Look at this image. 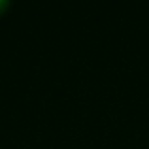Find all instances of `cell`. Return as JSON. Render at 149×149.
Returning a JSON list of instances; mask_svg holds the SVG:
<instances>
[{
	"instance_id": "cell-1",
	"label": "cell",
	"mask_w": 149,
	"mask_h": 149,
	"mask_svg": "<svg viewBox=\"0 0 149 149\" xmlns=\"http://www.w3.org/2000/svg\"><path fill=\"white\" fill-rule=\"evenodd\" d=\"M10 10V0H0V17Z\"/></svg>"
}]
</instances>
